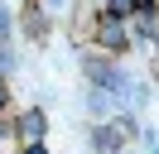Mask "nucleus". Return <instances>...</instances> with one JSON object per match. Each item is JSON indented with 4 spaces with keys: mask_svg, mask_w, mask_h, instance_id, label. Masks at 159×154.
Returning <instances> with one entry per match:
<instances>
[{
    "mask_svg": "<svg viewBox=\"0 0 159 154\" xmlns=\"http://www.w3.org/2000/svg\"><path fill=\"white\" fill-rule=\"evenodd\" d=\"M130 5H135V0H111V15H125Z\"/></svg>",
    "mask_w": 159,
    "mask_h": 154,
    "instance_id": "3",
    "label": "nucleus"
},
{
    "mask_svg": "<svg viewBox=\"0 0 159 154\" xmlns=\"http://www.w3.org/2000/svg\"><path fill=\"white\" fill-rule=\"evenodd\" d=\"M97 34H101V43H106V48H120V43H125V24H120L116 15H111V19H101V29H97Z\"/></svg>",
    "mask_w": 159,
    "mask_h": 154,
    "instance_id": "1",
    "label": "nucleus"
},
{
    "mask_svg": "<svg viewBox=\"0 0 159 154\" xmlns=\"http://www.w3.org/2000/svg\"><path fill=\"white\" fill-rule=\"evenodd\" d=\"M0 106H5V82H0Z\"/></svg>",
    "mask_w": 159,
    "mask_h": 154,
    "instance_id": "4",
    "label": "nucleus"
},
{
    "mask_svg": "<svg viewBox=\"0 0 159 154\" xmlns=\"http://www.w3.org/2000/svg\"><path fill=\"white\" fill-rule=\"evenodd\" d=\"M39 130H43V116H24V120H20V135H24V140H39Z\"/></svg>",
    "mask_w": 159,
    "mask_h": 154,
    "instance_id": "2",
    "label": "nucleus"
}]
</instances>
